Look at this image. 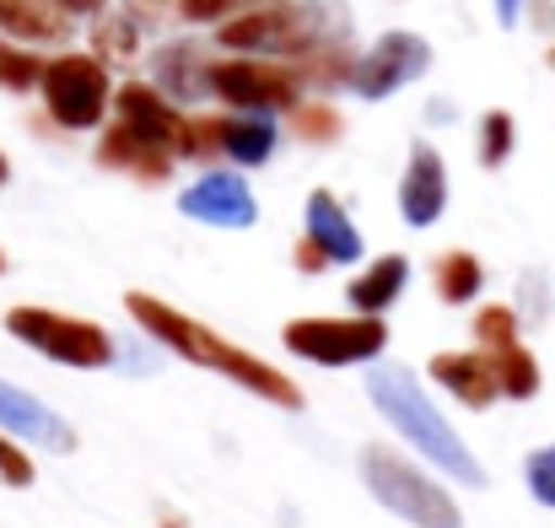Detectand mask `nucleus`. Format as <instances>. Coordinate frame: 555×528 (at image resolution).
Listing matches in <instances>:
<instances>
[{"instance_id": "5701e85b", "label": "nucleus", "mask_w": 555, "mask_h": 528, "mask_svg": "<svg viewBox=\"0 0 555 528\" xmlns=\"http://www.w3.org/2000/svg\"><path fill=\"white\" fill-rule=\"evenodd\" d=\"M513 340H524V335H518V313H513V308L491 302V308H480V313H475V346H480V351H502V346H513Z\"/></svg>"}, {"instance_id": "f8f14e48", "label": "nucleus", "mask_w": 555, "mask_h": 528, "mask_svg": "<svg viewBox=\"0 0 555 528\" xmlns=\"http://www.w3.org/2000/svg\"><path fill=\"white\" fill-rule=\"evenodd\" d=\"M0 432L16 442H33L43 453H76V426L60 410H49L38 394H27L22 383H5V377H0Z\"/></svg>"}, {"instance_id": "a211bd4d", "label": "nucleus", "mask_w": 555, "mask_h": 528, "mask_svg": "<svg viewBox=\"0 0 555 528\" xmlns=\"http://www.w3.org/2000/svg\"><path fill=\"white\" fill-rule=\"evenodd\" d=\"M98 163H103V168H119V173L146 178V183H157V178H168V168H173L179 157H168L163 146H152L146 136H135L130 125L114 119V130H108L103 146H98Z\"/></svg>"}, {"instance_id": "dca6fc26", "label": "nucleus", "mask_w": 555, "mask_h": 528, "mask_svg": "<svg viewBox=\"0 0 555 528\" xmlns=\"http://www.w3.org/2000/svg\"><path fill=\"white\" fill-rule=\"evenodd\" d=\"M216 125V152L237 168H264L281 146V130L270 114H232V119H210Z\"/></svg>"}, {"instance_id": "aec40b11", "label": "nucleus", "mask_w": 555, "mask_h": 528, "mask_svg": "<svg viewBox=\"0 0 555 528\" xmlns=\"http://www.w3.org/2000/svg\"><path fill=\"white\" fill-rule=\"evenodd\" d=\"M491 356V366H496V383H502V399H534L540 394V361L534 351L524 346V340H513V346H502V351H486Z\"/></svg>"}, {"instance_id": "6e6552de", "label": "nucleus", "mask_w": 555, "mask_h": 528, "mask_svg": "<svg viewBox=\"0 0 555 528\" xmlns=\"http://www.w3.org/2000/svg\"><path fill=\"white\" fill-rule=\"evenodd\" d=\"M210 92L237 114H292L302 103V70L264 54H232L210 65Z\"/></svg>"}, {"instance_id": "bb28decb", "label": "nucleus", "mask_w": 555, "mask_h": 528, "mask_svg": "<svg viewBox=\"0 0 555 528\" xmlns=\"http://www.w3.org/2000/svg\"><path fill=\"white\" fill-rule=\"evenodd\" d=\"M227 11H232V0H179L184 22H221Z\"/></svg>"}, {"instance_id": "0eeeda50", "label": "nucleus", "mask_w": 555, "mask_h": 528, "mask_svg": "<svg viewBox=\"0 0 555 528\" xmlns=\"http://www.w3.org/2000/svg\"><path fill=\"white\" fill-rule=\"evenodd\" d=\"M281 346L308 361V366H367L388 346V324L372 313H346V319H292L281 330Z\"/></svg>"}, {"instance_id": "cd10ccee", "label": "nucleus", "mask_w": 555, "mask_h": 528, "mask_svg": "<svg viewBox=\"0 0 555 528\" xmlns=\"http://www.w3.org/2000/svg\"><path fill=\"white\" fill-rule=\"evenodd\" d=\"M292 265H297V270H324L330 259H324V254H319L308 237H297V248H292Z\"/></svg>"}, {"instance_id": "ddd939ff", "label": "nucleus", "mask_w": 555, "mask_h": 528, "mask_svg": "<svg viewBox=\"0 0 555 528\" xmlns=\"http://www.w3.org/2000/svg\"><path fill=\"white\" fill-rule=\"evenodd\" d=\"M399 216L404 227L426 232L448 216V163L437 146L415 141L410 157H404V173H399Z\"/></svg>"}, {"instance_id": "20e7f679", "label": "nucleus", "mask_w": 555, "mask_h": 528, "mask_svg": "<svg viewBox=\"0 0 555 528\" xmlns=\"http://www.w3.org/2000/svg\"><path fill=\"white\" fill-rule=\"evenodd\" d=\"M362 480L377 497V507L404 518L410 528H464V513L448 497V486L437 475H426L415 459L393 453L388 442H367L362 448Z\"/></svg>"}, {"instance_id": "f3484780", "label": "nucleus", "mask_w": 555, "mask_h": 528, "mask_svg": "<svg viewBox=\"0 0 555 528\" xmlns=\"http://www.w3.org/2000/svg\"><path fill=\"white\" fill-rule=\"evenodd\" d=\"M404 286H410V259L404 254H377L357 281H346V302H351V313L383 319L404 297Z\"/></svg>"}, {"instance_id": "412c9836", "label": "nucleus", "mask_w": 555, "mask_h": 528, "mask_svg": "<svg viewBox=\"0 0 555 528\" xmlns=\"http://www.w3.org/2000/svg\"><path fill=\"white\" fill-rule=\"evenodd\" d=\"M513 146H518V125H513V114H507V108L480 114V125H475V157H480V168H491V173L507 168Z\"/></svg>"}, {"instance_id": "9d476101", "label": "nucleus", "mask_w": 555, "mask_h": 528, "mask_svg": "<svg viewBox=\"0 0 555 528\" xmlns=\"http://www.w3.org/2000/svg\"><path fill=\"white\" fill-rule=\"evenodd\" d=\"M179 216L199 221V227H221V232H243L259 221V199L248 189V178L237 168H210L194 183L179 189Z\"/></svg>"}, {"instance_id": "2f4dec72", "label": "nucleus", "mask_w": 555, "mask_h": 528, "mask_svg": "<svg viewBox=\"0 0 555 528\" xmlns=\"http://www.w3.org/2000/svg\"><path fill=\"white\" fill-rule=\"evenodd\" d=\"M0 270H5V254H0Z\"/></svg>"}, {"instance_id": "f03ea898", "label": "nucleus", "mask_w": 555, "mask_h": 528, "mask_svg": "<svg viewBox=\"0 0 555 528\" xmlns=\"http://www.w3.org/2000/svg\"><path fill=\"white\" fill-rule=\"evenodd\" d=\"M367 399L377 404V415L431 464V469H442L448 480H459V486H486V469H480V459L469 453V442L453 432V421L431 404V394L421 388V377L410 372V366H372L367 372Z\"/></svg>"}, {"instance_id": "72a5a7b5", "label": "nucleus", "mask_w": 555, "mask_h": 528, "mask_svg": "<svg viewBox=\"0 0 555 528\" xmlns=\"http://www.w3.org/2000/svg\"><path fill=\"white\" fill-rule=\"evenodd\" d=\"M168 528H179V524H168Z\"/></svg>"}, {"instance_id": "4be33fe9", "label": "nucleus", "mask_w": 555, "mask_h": 528, "mask_svg": "<svg viewBox=\"0 0 555 528\" xmlns=\"http://www.w3.org/2000/svg\"><path fill=\"white\" fill-rule=\"evenodd\" d=\"M38 76H43V60H38L33 49L0 38V87H5V92H33Z\"/></svg>"}, {"instance_id": "7ed1b4c3", "label": "nucleus", "mask_w": 555, "mask_h": 528, "mask_svg": "<svg viewBox=\"0 0 555 528\" xmlns=\"http://www.w3.org/2000/svg\"><path fill=\"white\" fill-rule=\"evenodd\" d=\"M351 33L346 0H270L264 11H243L221 22V43L232 54H264V60H302L324 54Z\"/></svg>"}, {"instance_id": "473e14b6", "label": "nucleus", "mask_w": 555, "mask_h": 528, "mask_svg": "<svg viewBox=\"0 0 555 528\" xmlns=\"http://www.w3.org/2000/svg\"><path fill=\"white\" fill-rule=\"evenodd\" d=\"M551 60H555V49H551Z\"/></svg>"}, {"instance_id": "6ab92c4d", "label": "nucleus", "mask_w": 555, "mask_h": 528, "mask_svg": "<svg viewBox=\"0 0 555 528\" xmlns=\"http://www.w3.org/2000/svg\"><path fill=\"white\" fill-rule=\"evenodd\" d=\"M431 286H437V297H442L448 308H469V302H480V292H486V265H480L469 248H448V254H437V265H431Z\"/></svg>"}, {"instance_id": "7c9ffc66", "label": "nucleus", "mask_w": 555, "mask_h": 528, "mask_svg": "<svg viewBox=\"0 0 555 528\" xmlns=\"http://www.w3.org/2000/svg\"><path fill=\"white\" fill-rule=\"evenodd\" d=\"M5 178H11V163H5V152H0V183H5Z\"/></svg>"}, {"instance_id": "c756f323", "label": "nucleus", "mask_w": 555, "mask_h": 528, "mask_svg": "<svg viewBox=\"0 0 555 528\" xmlns=\"http://www.w3.org/2000/svg\"><path fill=\"white\" fill-rule=\"evenodd\" d=\"M491 5H496V22L502 27H518L524 22V0H491Z\"/></svg>"}, {"instance_id": "b1692460", "label": "nucleus", "mask_w": 555, "mask_h": 528, "mask_svg": "<svg viewBox=\"0 0 555 528\" xmlns=\"http://www.w3.org/2000/svg\"><path fill=\"white\" fill-rule=\"evenodd\" d=\"M524 486H529V497H534L540 507H555V442L534 448V453L524 459Z\"/></svg>"}, {"instance_id": "4468645a", "label": "nucleus", "mask_w": 555, "mask_h": 528, "mask_svg": "<svg viewBox=\"0 0 555 528\" xmlns=\"http://www.w3.org/2000/svg\"><path fill=\"white\" fill-rule=\"evenodd\" d=\"M302 237L330 259V265H357L362 259V227L351 221V210L330 194V189H313L308 205H302Z\"/></svg>"}, {"instance_id": "f257e3e1", "label": "nucleus", "mask_w": 555, "mask_h": 528, "mask_svg": "<svg viewBox=\"0 0 555 528\" xmlns=\"http://www.w3.org/2000/svg\"><path fill=\"white\" fill-rule=\"evenodd\" d=\"M125 313L157 340V346H168L173 356H184L194 366H205V372H221L227 383H237V388H248V394H259L264 404H281V410H302V388L286 377V372H275L270 361H259L254 351H243V346H232V340H221L216 330H205V324H194L189 313L179 308H168L163 297H152V292H125Z\"/></svg>"}, {"instance_id": "c85d7f7f", "label": "nucleus", "mask_w": 555, "mask_h": 528, "mask_svg": "<svg viewBox=\"0 0 555 528\" xmlns=\"http://www.w3.org/2000/svg\"><path fill=\"white\" fill-rule=\"evenodd\" d=\"M49 5H60L65 16H98L108 0H49Z\"/></svg>"}, {"instance_id": "2eb2a0df", "label": "nucleus", "mask_w": 555, "mask_h": 528, "mask_svg": "<svg viewBox=\"0 0 555 528\" xmlns=\"http://www.w3.org/2000/svg\"><path fill=\"white\" fill-rule=\"evenodd\" d=\"M426 372H431V383L437 388H448L464 410H491L496 399H502V383H496V366H491V356L480 351H442L426 361Z\"/></svg>"}, {"instance_id": "39448f33", "label": "nucleus", "mask_w": 555, "mask_h": 528, "mask_svg": "<svg viewBox=\"0 0 555 528\" xmlns=\"http://www.w3.org/2000/svg\"><path fill=\"white\" fill-rule=\"evenodd\" d=\"M5 335L22 340L27 351L60 361V366H76V372H98V366L119 361V340L103 324L76 319V313H54V308H33V302L5 313Z\"/></svg>"}, {"instance_id": "9b49d317", "label": "nucleus", "mask_w": 555, "mask_h": 528, "mask_svg": "<svg viewBox=\"0 0 555 528\" xmlns=\"http://www.w3.org/2000/svg\"><path fill=\"white\" fill-rule=\"evenodd\" d=\"M114 119L130 125L135 136H146L152 146H163L168 157H194L189 119L173 108V98H163V92L146 87V81H125V87L114 92Z\"/></svg>"}, {"instance_id": "423d86ee", "label": "nucleus", "mask_w": 555, "mask_h": 528, "mask_svg": "<svg viewBox=\"0 0 555 528\" xmlns=\"http://www.w3.org/2000/svg\"><path fill=\"white\" fill-rule=\"evenodd\" d=\"M114 76L98 54H54L43 60L38 98L60 130H98L114 114Z\"/></svg>"}, {"instance_id": "1a4fd4ad", "label": "nucleus", "mask_w": 555, "mask_h": 528, "mask_svg": "<svg viewBox=\"0 0 555 528\" xmlns=\"http://www.w3.org/2000/svg\"><path fill=\"white\" fill-rule=\"evenodd\" d=\"M426 70H431V43H426L421 33H410V27H393V33L372 38L367 49L351 60L346 87H351L362 103H383V98L404 92L410 81H421Z\"/></svg>"}, {"instance_id": "393cba45", "label": "nucleus", "mask_w": 555, "mask_h": 528, "mask_svg": "<svg viewBox=\"0 0 555 528\" xmlns=\"http://www.w3.org/2000/svg\"><path fill=\"white\" fill-rule=\"evenodd\" d=\"M292 119H297V136L302 141H335L340 136V114L324 108V103H297Z\"/></svg>"}, {"instance_id": "a878e982", "label": "nucleus", "mask_w": 555, "mask_h": 528, "mask_svg": "<svg viewBox=\"0 0 555 528\" xmlns=\"http://www.w3.org/2000/svg\"><path fill=\"white\" fill-rule=\"evenodd\" d=\"M33 475H38V469H33V459L16 448V437H5V432H0V480H5V486H16V491H27V486H33Z\"/></svg>"}]
</instances>
